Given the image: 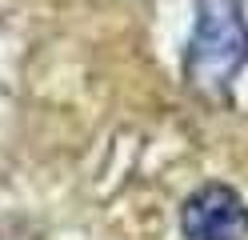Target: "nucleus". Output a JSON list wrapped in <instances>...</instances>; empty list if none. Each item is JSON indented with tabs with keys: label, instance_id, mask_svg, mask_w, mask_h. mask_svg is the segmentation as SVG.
Masks as SVG:
<instances>
[{
	"label": "nucleus",
	"instance_id": "nucleus-1",
	"mask_svg": "<svg viewBox=\"0 0 248 240\" xmlns=\"http://www.w3.org/2000/svg\"><path fill=\"white\" fill-rule=\"evenodd\" d=\"M196 20L184 48V84L204 100H228L248 64L244 0H192Z\"/></svg>",
	"mask_w": 248,
	"mask_h": 240
},
{
	"label": "nucleus",
	"instance_id": "nucleus-2",
	"mask_svg": "<svg viewBox=\"0 0 248 240\" xmlns=\"http://www.w3.org/2000/svg\"><path fill=\"white\" fill-rule=\"evenodd\" d=\"M184 240H248V204L232 184H200L180 204Z\"/></svg>",
	"mask_w": 248,
	"mask_h": 240
}]
</instances>
